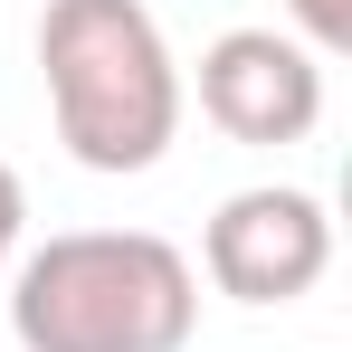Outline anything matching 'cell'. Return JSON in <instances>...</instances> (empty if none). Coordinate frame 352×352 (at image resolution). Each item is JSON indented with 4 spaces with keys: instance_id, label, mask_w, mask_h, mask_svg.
I'll return each mask as SVG.
<instances>
[{
    "instance_id": "cell-1",
    "label": "cell",
    "mask_w": 352,
    "mask_h": 352,
    "mask_svg": "<svg viewBox=\"0 0 352 352\" xmlns=\"http://www.w3.org/2000/svg\"><path fill=\"white\" fill-rule=\"evenodd\" d=\"M38 76L58 143L86 172H153L181 133V58L143 0H48L38 10Z\"/></svg>"
},
{
    "instance_id": "cell-2",
    "label": "cell",
    "mask_w": 352,
    "mask_h": 352,
    "mask_svg": "<svg viewBox=\"0 0 352 352\" xmlns=\"http://www.w3.org/2000/svg\"><path fill=\"white\" fill-rule=\"evenodd\" d=\"M200 324V267L162 229H67L19 257V352H181Z\"/></svg>"
},
{
    "instance_id": "cell-3",
    "label": "cell",
    "mask_w": 352,
    "mask_h": 352,
    "mask_svg": "<svg viewBox=\"0 0 352 352\" xmlns=\"http://www.w3.org/2000/svg\"><path fill=\"white\" fill-rule=\"evenodd\" d=\"M324 267H333V210L295 181L229 190L200 229V276L229 305H295L324 286Z\"/></svg>"
},
{
    "instance_id": "cell-4",
    "label": "cell",
    "mask_w": 352,
    "mask_h": 352,
    "mask_svg": "<svg viewBox=\"0 0 352 352\" xmlns=\"http://www.w3.org/2000/svg\"><path fill=\"white\" fill-rule=\"evenodd\" d=\"M200 115L229 143H305L324 124V58L286 29H219L200 48Z\"/></svg>"
},
{
    "instance_id": "cell-5",
    "label": "cell",
    "mask_w": 352,
    "mask_h": 352,
    "mask_svg": "<svg viewBox=\"0 0 352 352\" xmlns=\"http://www.w3.org/2000/svg\"><path fill=\"white\" fill-rule=\"evenodd\" d=\"M286 10H295V38L314 58H343L352 48V0H286Z\"/></svg>"
},
{
    "instance_id": "cell-6",
    "label": "cell",
    "mask_w": 352,
    "mask_h": 352,
    "mask_svg": "<svg viewBox=\"0 0 352 352\" xmlns=\"http://www.w3.org/2000/svg\"><path fill=\"white\" fill-rule=\"evenodd\" d=\"M19 229H29V190H19V172L0 162V267L19 257Z\"/></svg>"
}]
</instances>
